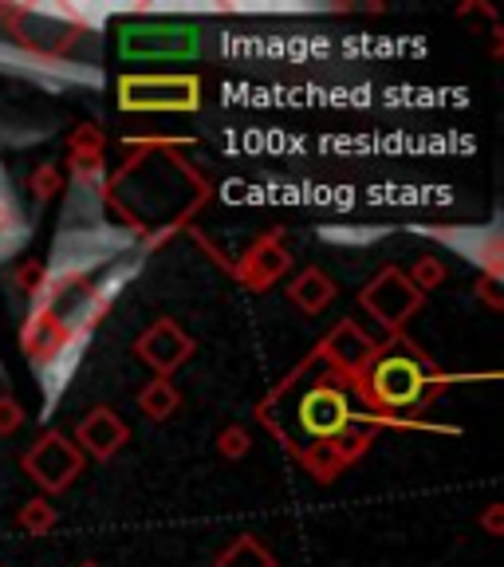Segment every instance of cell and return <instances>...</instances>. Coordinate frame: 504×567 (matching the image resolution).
<instances>
[{"label":"cell","mask_w":504,"mask_h":567,"mask_svg":"<svg viewBox=\"0 0 504 567\" xmlns=\"http://www.w3.org/2000/svg\"><path fill=\"white\" fill-rule=\"evenodd\" d=\"M359 386L374 410H418L430 390V367L422 354L407 351V343H394V351L374 354Z\"/></svg>","instance_id":"cell-1"},{"label":"cell","mask_w":504,"mask_h":567,"mask_svg":"<svg viewBox=\"0 0 504 567\" xmlns=\"http://www.w3.org/2000/svg\"><path fill=\"white\" fill-rule=\"evenodd\" d=\"M292 422L296 434L304 442H331L339 430L354 422V402L347 399V390L336 386V382H311L304 386V394L292 406Z\"/></svg>","instance_id":"cell-2"},{"label":"cell","mask_w":504,"mask_h":567,"mask_svg":"<svg viewBox=\"0 0 504 567\" xmlns=\"http://www.w3.org/2000/svg\"><path fill=\"white\" fill-rule=\"evenodd\" d=\"M202 103V83L189 75H131L119 83L123 111H194Z\"/></svg>","instance_id":"cell-3"},{"label":"cell","mask_w":504,"mask_h":567,"mask_svg":"<svg viewBox=\"0 0 504 567\" xmlns=\"http://www.w3.org/2000/svg\"><path fill=\"white\" fill-rule=\"evenodd\" d=\"M359 303L379 319L382 328L402 331V323H410V319L418 316V308L425 303V296L410 284V276L402 272V268L390 265V268H382L371 284H367L363 292H359Z\"/></svg>","instance_id":"cell-4"},{"label":"cell","mask_w":504,"mask_h":567,"mask_svg":"<svg viewBox=\"0 0 504 567\" xmlns=\"http://www.w3.org/2000/svg\"><path fill=\"white\" fill-rule=\"evenodd\" d=\"M20 465H24V473L44 488V493H63V488L83 473V453L71 437L52 430V434H44L24 457H20Z\"/></svg>","instance_id":"cell-5"},{"label":"cell","mask_w":504,"mask_h":567,"mask_svg":"<svg viewBox=\"0 0 504 567\" xmlns=\"http://www.w3.org/2000/svg\"><path fill=\"white\" fill-rule=\"evenodd\" d=\"M194 351H197V343L177 328L174 319H158V323H151V328L134 339V354L151 367L154 379H169Z\"/></svg>","instance_id":"cell-6"},{"label":"cell","mask_w":504,"mask_h":567,"mask_svg":"<svg viewBox=\"0 0 504 567\" xmlns=\"http://www.w3.org/2000/svg\"><path fill=\"white\" fill-rule=\"evenodd\" d=\"M319 354L328 359L331 367H336L339 374H347V379H363V371L374 363V354H379V343H374L371 336H367L359 323H351V319H343V323H336V328L323 336V343H319Z\"/></svg>","instance_id":"cell-7"},{"label":"cell","mask_w":504,"mask_h":567,"mask_svg":"<svg viewBox=\"0 0 504 567\" xmlns=\"http://www.w3.org/2000/svg\"><path fill=\"white\" fill-rule=\"evenodd\" d=\"M288 268H292V252H288L284 237L280 233H265V237L240 257L237 280L245 284V288H253V292H265V288H272Z\"/></svg>","instance_id":"cell-8"},{"label":"cell","mask_w":504,"mask_h":567,"mask_svg":"<svg viewBox=\"0 0 504 567\" xmlns=\"http://www.w3.org/2000/svg\"><path fill=\"white\" fill-rule=\"evenodd\" d=\"M126 442H131V425L111 406H95L75 425V445H80V453H88L95 461H111Z\"/></svg>","instance_id":"cell-9"},{"label":"cell","mask_w":504,"mask_h":567,"mask_svg":"<svg viewBox=\"0 0 504 567\" xmlns=\"http://www.w3.org/2000/svg\"><path fill=\"white\" fill-rule=\"evenodd\" d=\"M119 48L131 60H154V55H186L194 48V28L154 24V28H123Z\"/></svg>","instance_id":"cell-10"},{"label":"cell","mask_w":504,"mask_h":567,"mask_svg":"<svg viewBox=\"0 0 504 567\" xmlns=\"http://www.w3.org/2000/svg\"><path fill=\"white\" fill-rule=\"evenodd\" d=\"M288 296H292V303L300 311H308V316H319V311L336 300V280H331L323 268H304V272L296 276L292 284H288Z\"/></svg>","instance_id":"cell-11"},{"label":"cell","mask_w":504,"mask_h":567,"mask_svg":"<svg viewBox=\"0 0 504 567\" xmlns=\"http://www.w3.org/2000/svg\"><path fill=\"white\" fill-rule=\"evenodd\" d=\"M177 402H182V394H177V386L169 379H151L138 390V410L151 417V422H166L177 410Z\"/></svg>","instance_id":"cell-12"},{"label":"cell","mask_w":504,"mask_h":567,"mask_svg":"<svg viewBox=\"0 0 504 567\" xmlns=\"http://www.w3.org/2000/svg\"><path fill=\"white\" fill-rule=\"evenodd\" d=\"M217 567H276V556L257 536H237V540L217 556Z\"/></svg>","instance_id":"cell-13"},{"label":"cell","mask_w":504,"mask_h":567,"mask_svg":"<svg viewBox=\"0 0 504 567\" xmlns=\"http://www.w3.org/2000/svg\"><path fill=\"white\" fill-rule=\"evenodd\" d=\"M300 461H304V470H308L316 481H336L339 473L347 470L343 461H339V453L331 450V442H311V445H304Z\"/></svg>","instance_id":"cell-14"},{"label":"cell","mask_w":504,"mask_h":567,"mask_svg":"<svg viewBox=\"0 0 504 567\" xmlns=\"http://www.w3.org/2000/svg\"><path fill=\"white\" fill-rule=\"evenodd\" d=\"M55 520H60V513H55V505H52V501H44V496L28 501V505L20 508V516H17L20 528L32 532V536H44V532H52Z\"/></svg>","instance_id":"cell-15"},{"label":"cell","mask_w":504,"mask_h":567,"mask_svg":"<svg viewBox=\"0 0 504 567\" xmlns=\"http://www.w3.org/2000/svg\"><path fill=\"white\" fill-rule=\"evenodd\" d=\"M371 430H359V425H347V430H339L336 437H331V450L339 453V461L343 465H351V461H359L367 450H371Z\"/></svg>","instance_id":"cell-16"},{"label":"cell","mask_w":504,"mask_h":567,"mask_svg":"<svg viewBox=\"0 0 504 567\" xmlns=\"http://www.w3.org/2000/svg\"><path fill=\"white\" fill-rule=\"evenodd\" d=\"M248 450H253V434H248L245 425H225L222 434H217V453L225 461H240Z\"/></svg>","instance_id":"cell-17"},{"label":"cell","mask_w":504,"mask_h":567,"mask_svg":"<svg viewBox=\"0 0 504 567\" xmlns=\"http://www.w3.org/2000/svg\"><path fill=\"white\" fill-rule=\"evenodd\" d=\"M71 158H83V162L103 158V131L99 126H80V131L71 134Z\"/></svg>","instance_id":"cell-18"},{"label":"cell","mask_w":504,"mask_h":567,"mask_svg":"<svg viewBox=\"0 0 504 567\" xmlns=\"http://www.w3.org/2000/svg\"><path fill=\"white\" fill-rule=\"evenodd\" d=\"M407 276H410V284H414L418 292L425 296V292H430V288H438V284L445 280V265H442V260H438V257H422L414 268H410Z\"/></svg>","instance_id":"cell-19"},{"label":"cell","mask_w":504,"mask_h":567,"mask_svg":"<svg viewBox=\"0 0 504 567\" xmlns=\"http://www.w3.org/2000/svg\"><path fill=\"white\" fill-rule=\"evenodd\" d=\"M28 186H32L40 197H52L55 189H63V177H60V169H55L52 162H48V166L32 169V177H28Z\"/></svg>","instance_id":"cell-20"},{"label":"cell","mask_w":504,"mask_h":567,"mask_svg":"<svg viewBox=\"0 0 504 567\" xmlns=\"http://www.w3.org/2000/svg\"><path fill=\"white\" fill-rule=\"evenodd\" d=\"M20 422H24V410H20L17 399L4 394V399H0V434H17Z\"/></svg>","instance_id":"cell-21"},{"label":"cell","mask_w":504,"mask_h":567,"mask_svg":"<svg viewBox=\"0 0 504 567\" xmlns=\"http://www.w3.org/2000/svg\"><path fill=\"white\" fill-rule=\"evenodd\" d=\"M477 296L488 303V308H504V296L496 292V276L488 272V276H481V284H477Z\"/></svg>","instance_id":"cell-22"},{"label":"cell","mask_w":504,"mask_h":567,"mask_svg":"<svg viewBox=\"0 0 504 567\" xmlns=\"http://www.w3.org/2000/svg\"><path fill=\"white\" fill-rule=\"evenodd\" d=\"M481 528H485L488 536H504V505H488L485 516H481Z\"/></svg>","instance_id":"cell-23"},{"label":"cell","mask_w":504,"mask_h":567,"mask_svg":"<svg viewBox=\"0 0 504 567\" xmlns=\"http://www.w3.org/2000/svg\"><path fill=\"white\" fill-rule=\"evenodd\" d=\"M20 288H24V292H40V288H44V268L40 265L20 268Z\"/></svg>","instance_id":"cell-24"},{"label":"cell","mask_w":504,"mask_h":567,"mask_svg":"<svg viewBox=\"0 0 504 567\" xmlns=\"http://www.w3.org/2000/svg\"><path fill=\"white\" fill-rule=\"evenodd\" d=\"M9 233H17V209L9 202H0V237H9Z\"/></svg>","instance_id":"cell-25"},{"label":"cell","mask_w":504,"mask_h":567,"mask_svg":"<svg viewBox=\"0 0 504 567\" xmlns=\"http://www.w3.org/2000/svg\"><path fill=\"white\" fill-rule=\"evenodd\" d=\"M80 567H103V564H95V559H83V564Z\"/></svg>","instance_id":"cell-26"}]
</instances>
